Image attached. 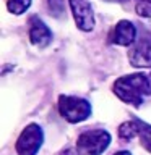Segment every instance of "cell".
I'll list each match as a JSON object with an SVG mask.
<instances>
[{"label":"cell","mask_w":151,"mask_h":155,"mask_svg":"<svg viewBox=\"0 0 151 155\" xmlns=\"http://www.w3.org/2000/svg\"><path fill=\"white\" fill-rule=\"evenodd\" d=\"M112 89L122 102L133 107H140L143 104L145 97L151 94V82L146 74L135 73V74H127L119 78L114 82Z\"/></svg>","instance_id":"1"},{"label":"cell","mask_w":151,"mask_h":155,"mask_svg":"<svg viewBox=\"0 0 151 155\" xmlns=\"http://www.w3.org/2000/svg\"><path fill=\"white\" fill-rule=\"evenodd\" d=\"M111 144V134L106 129H90L78 136L76 150L80 155H101Z\"/></svg>","instance_id":"2"},{"label":"cell","mask_w":151,"mask_h":155,"mask_svg":"<svg viewBox=\"0 0 151 155\" xmlns=\"http://www.w3.org/2000/svg\"><path fill=\"white\" fill-rule=\"evenodd\" d=\"M58 113L68 123H80L91 115V104L81 97L60 95L58 97Z\"/></svg>","instance_id":"3"},{"label":"cell","mask_w":151,"mask_h":155,"mask_svg":"<svg viewBox=\"0 0 151 155\" xmlns=\"http://www.w3.org/2000/svg\"><path fill=\"white\" fill-rule=\"evenodd\" d=\"M44 142V133L39 124H28L21 131L16 140V153L18 155H36Z\"/></svg>","instance_id":"4"},{"label":"cell","mask_w":151,"mask_h":155,"mask_svg":"<svg viewBox=\"0 0 151 155\" xmlns=\"http://www.w3.org/2000/svg\"><path fill=\"white\" fill-rule=\"evenodd\" d=\"M128 61L135 68H151V34L143 32L130 47Z\"/></svg>","instance_id":"5"},{"label":"cell","mask_w":151,"mask_h":155,"mask_svg":"<svg viewBox=\"0 0 151 155\" xmlns=\"http://www.w3.org/2000/svg\"><path fill=\"white\" fill-rule=\"evenodd\" d=\"M76 26L81 31H91L94 28V13L90 0H68Z\"/></svg>","instance_id":"6"},{"label":"cell","mask_w":151,"mask_h":155,"mask_svg":"<svg viewBox=\"0 0 151 155\" xmlns=\"http://www.w3.org/2000/svg\"><path fill=\"white\" fill-rule=\"evenodd\" d=\"M29 26H31L29 28V41H31L33 45L44 48L52 42V32L42 19L33 16L31 21H29Z\"/></svg>","instance_id":"7"},{"label":"cell","mask_w":151,"mask_h":155,"mask_svg":"<svg viewBox=\"0 0 151 155\" xmlns=\"http://www.w3.org/2000/svg\"><path fill=\"white\" fill-rule=\"evenodd\" d=\"M111 41L117 44V45H133L136 41V28L133 26V23L122 19L115 24L114 31L111 34Z\"/></svg>","instance_id":"8"},{"label":"cell","mask_w":151,"mask_h":155,"mask_svg":"<svg viewBox=\"0 0 151 155\" xmlns=\"http://www.w3.org/2000/svg\"><path fill=\"white\" fill-rule=\"evenodd\" d=\"M135 121L136 126H138V137L141 140V145L151 153V124L145 123L138 118H135Z\"/></svg>","instance_id":"9"},{"label":"cell","mask_w":151,"mask_h":155,"mask_svg":"<svg viewBox=\"0 0 151 155\" xmlns=\"http://www.w3.org/2000/svg\"><path fill=\"white\" fill-rule=\"evenodd\" d=\"M119 136L122 139L128 140L135 136H138V126H136V121L132 120V121H125L119 126Z\"/></svg>","instance_id":"10"},{"label":"cell","mask_w":151,"mask_h":155,"mask_svg":"<svg viewBox=\"0 0 151 155\" xmlns=\"http://www.w3.org/2000/svg\"><path fill=\"white\" fill-rule=\"evenodd\" d=\"M31 0H7V8L13 15H21L29 8Z\"/></svg>","instance_id":"11"},{"label":"cell","mask_w":151,"mask_h":155,"mask_svg":"<svg viewBox=\"0 0 151 155\" xmlns=\"http://www.w3.org/2000/svg\"><path fill=\"white\" fill-rule=\"evenodd\" d=\"M135 10L136 15L143 18L151 16V0H135Z\"/></svg>","instance_id":"12"},{"label":"cell","mask_w":151,"mask_h":155,"mask_svg":"<svg viewBox=\"0 0 151 155\" xmlns=\"http://www.w3.org/2000/svg\"><path fill=\"white\" fill-rule=\"evenodd\" d=\"M47 3L54 16L60 18L62 13L65 12V0H47Z\"/></svg>","instance_id":"13"},{"label":"cell","mask_w":151,"mask_h":155,"mask_svg":"<svg viewBox=\"0 0 151 155\" xmlns=\"http://www.w3.org/2000/svg\"><path fill=\"white\" fill-rule=\"evenodd\" d=\"M114 155H132V153L127 152V150H120V152H115Z\"/></svg>","instance_id":"14"},{"label":"cell","mask_w":151,"mask_h":155,"mask_svg":"<svg viewBox=\"0 0 151 155\" xmlns=\"http://www.w3.org/2000/svg\"><path fill=\"white\" fill-rule=\"evenodd\" d=\"M62 155H75V152H72V150H67V152H63Z\"/></svg>","instance_id":"15"}]
</instances>
